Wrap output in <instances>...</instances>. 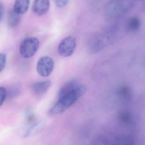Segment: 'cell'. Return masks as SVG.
Returning <instances> with one entry per match:
<instances>
[{
    "label": "cell",
    "instance_id": "6da1fadb",
    "mask_svg": "<svg viewBox=\"0 0 145 145\" xmlns=\"http://www.w3.org/2000/svg\"><path fill=\"white\" fill-rule=\"evenodd\" d=\"M86 90V87L81 83L71 92L58 99L57 103L49 110V115H57L63 113L84 94Z\"/></svg>",
    "mask_w": 145,
    "mask_h": 145
},
{
    "label": "cell",
    "instance_id": "7a4b0ae2",
    "mask_svg": "<svg viewBox=\"0 0 145 145\" xmlns=\"http://www.w3.org/2000/svg\"><path fill=\"white\" fill-rule=\"evenodd\" d=\"M39 46L40 41L37 38L28 37L21 42L20 46V53L23 58H29L36 53Z\"/></svg>",
    "mask_w": 145,
    "mask_h": 145
},
{
    "label": "cell",
    "instance_id": "3957f363",
    "mask_svg": "<svg viewBox=\"0 0 145 145\" xmlns=\"http://www.w3.org/2000/svg\"><path fill=\"white\" fill-rule=\"evenodd\" d=\"M76 46V40L72 36L65 37L62 40L58 47L59 54L63 57L67 58L73 54Z\"/></svg>",
    "mask_w": 145,
    "mask_h": 145
},
{
    "label": "cell",
    "instance_id": "277c9868",
    "mask_svg": "<svg viewBox=\"0 0 145 145\" xmlns=\"http://www.w3.org/2000/svg\"><path fill=\"white\" fill-rule=\"evenodd\" d=\"M54 66V62L51 57L43 56L40 58L37 61V71L41 76L47 77L52 74Z\"/></svg>",
    "mask_w": 145,
    "mask_h": 145
},
{
    "label": "cell",
    "instance_id": "5b68a950",
    "mask_svg": "<svg viewBox=\"0 0 145 145\" xmlns=\"http://www.w3.org/2000/svg\"><path fill=\"white\" fill-rule=\"evenodd\" d=\"M50 81H45L35 83L31 85V90L34 96L37 98L43 97L47 93L51 86Z\"/></svg>",
    "mask_w": 145,
    "mask_h": 145
},
{
    "label": "cell",
    "instance_id": "8992f818",
    "mask_svg": "<svg viewBox=\"0 0 145 145\" xmlns=\"http://www.w3.org/2000/svg\"><path fill=\"white\" fill-rule=\"evenodd\" d=\"M50 1L47 0H36L33 2L32 11L38 16L46 14L50 8Z\"/></svg>",
    "mask_w": 145,
    "mask_h": 145
},
{
    "label": "cell",
    "instance_id": "52a82bcc",
    "mask_svg": "<svg viewBox=\"0 0 145 145\" xmlns=\"http://www.w3.org/2000/svg\"><path fill=\"white\" fill-rule=\"evenodd\" d=\"M81 83L75 79L70 80L65 83L60 88L58 93V99L60 98L68 93L71 92L76 88Z\"/></svg>",
    "mask_w": 145,
    "mask_h": 145
},
{
    "label": "cell",
    "instance_id": "ba28073f",
    "mask_svg": "<svg viewBox=\"0 0 145 145\" xmlns=\"http://www.w3.org/2000/svg\"><path fill=\"white\" fill-rule=\"evenodd\" d=\"M124 5L121 1H114L110 3L107 7L108 14L111 15H116L124 11Z\"/></svg>",
    "mask_w": 145,
    "mask_h": 145
},
{
    "label": "cell",
    "instance_id": "9c48e42d",
    "mask_svg": "<svg viewBox=\"0 0 145 145\" xmlns=\"http://www.w3.org/2000/svg\"><path fill=\"white\" fill-rule=\"evenodd\" d=\"M30 5V1L28 0L16 1L14 5V11L19 15L25 13L28 11Z\"/></svg>",
    "mask_w": 145,
    "mask_h": 145
},
{
    "label": "cell",
    "instance_id": "30bf717a",
    "mask_svg": "<svg viewBox=\"0 0 145 145\" xmlns=\"http://www.w3.org/2000/svg\"><path fill=\"white\" fill-rule=\"evenodd\" d=\"M44 123L42 121H37L33 124L29 126L24 134L25 138L31 137L40 132L44 127Z\"/></svg>",
    "mask_w": 145,
    "mask_h": 145
},
{
    "label": "cell",
    "instance_id": "8fae6325",
    "mask_svg": "<svg viewBox=\"0 0 145 145\" xmlns=\"http://www.w3.org/2000/svg\"><path fill=\"white\" fill-rule=\"evenodd\" d=\"M21 20L20 15L15 12L13 9L8 11L7 17V24L10 28H14L18 26Z\"/></svg>",
    "mask_w": 145,
    "mask_h": 145
},
{
    "label": "cell",
    "instance_id": "7c38bea8",
    "mask_svg": "<svg viewBox=\"0 0 145 145\" xmlns=\"http://www.w3.org/2000/svg\"><path fill=\"white\" fill-rule=\"evenodd\" d=\"M37 120L36 118L35 115L33 111L29 110L26 112L25 116V121L28 125H31L35 122Z\"/></svg>",
    "mask_w": 145,
    "mask_h": 145
},
{
    "label": "cell",
    "instance_id": "4fadbf2b",
    "mask_svg": "<svg viewBox=\"0 0 145 145\" xmlns=\"http://www.w3.org/2000/svg\"><path fill=\"white\" fill-rule=\"evenodd\" d=\"M19 94V90L16 87H12L7 92V95L10 98H14L17 97Z\"/></svg>",
    "mask_w": 145,
    "mask_h": 145
},
{
    "label": "cell",
    "instance_id": "5bb4252c",
    "mask_svg": "<svg viewBox=\"0 0 145 145\" xmlns=\"http://www.w3.org/2000/svg\"><path fill=\"white\" fill-rule=\"evenodd\" d=\"M140 22L138 19L137 18H133L129 20V25L130 28L133 29H136L139 27Z\"/></svg>",
    "mask_w": 145,
    "mask_h": 145
},
{
    "label": "cell",
    "instance_id": "9a60e30c",
    "mask_svg": "<svg viewBox=\"0 0 145 145\" xmlns=\"http://www.w3.org/2000/svg\"><path fill=\"white\" fill-rule=\"evenodd\" d=\"M7 63V56L3 53H0V73L3 70Z\"/></svg>",
    "mask_w": 145,
    "mask_h": 145
},
{
    "label": "cell",
    "instance_id": "2e32d148",
    "mask_svg": "<svg viewBox=\"0 0 145 145\" xmlns=\"http://www.w3.org/2000/svg\"><path fill=\"white\" fill-rule=\"evenodd\" d=\"M7 96V90L5 88L0 87V106L3 104Z\"/></svg>",
    "mask_w": 145,
    "mask_h": 145
},
{
    "label": "cell",
    "instance_id": "e0dca14e",
    "mask_svg": "<svg viewBox=\"0 0 145 145\" xmlns=\"http://www.w3.org/2000/svg\"><path fill=\"white\" fill-rule=\"evenodd\" d=\"M69 1L67 0H58L54 1V3L55 6L58 8H62L66 6L69 3Z\"/></svg>",
    "mask_w": 145,
    "mask_h": 145
},
{
    "label": "cell",
    "instance_id": "ac0fdd59",
    "mask_svg": "<svg viewBox=\"0 0 145 145\" xmlns=\"http://www.w3.org/2000/svg\"><path fill=\"white\" fill-rule=\"evenodd\" d=\"M4 13V6L2 3L0 1V22L2 20Z\"/></svg>",
    "mask_w": 145,
    "mask_h": 145
}]
</instances>
